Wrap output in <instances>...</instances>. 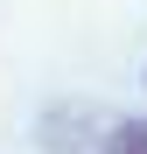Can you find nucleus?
<instances>
[{
    "label": "nucleus",
    "instance_id": "f257e3e1",
    "mask_svg": "<svg viewBox=\"0 0 147 154\" xmlns=\"http://www.w3.org/2000/svg\"><path fill=\"white\" fill-rule=\"evenodd\" d=\"M98 154H147V119H119L105 140H98Z\"/></svg>",
    "mask_w": 147,
    "mask_h": 154
}]
</instances>
